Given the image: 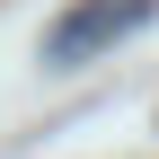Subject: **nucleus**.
<instances>
[{
  "mask_svg": "<svg viewBox=\"0 0 159 159\" xmlns=\"http://www.w3.org/2000/svg\"><path fill=\"white\" fill-rule=\"evenodd\" d=\"M150 18H159V0H71V9L44 27V71L97 62V53H115L124 35H142Z\"/></svg>",
  "mask_w": 159,
  "mask_h": 159,
  "instance_id": "obj_1",
  "label": "nucleus"
}]
</instances>
